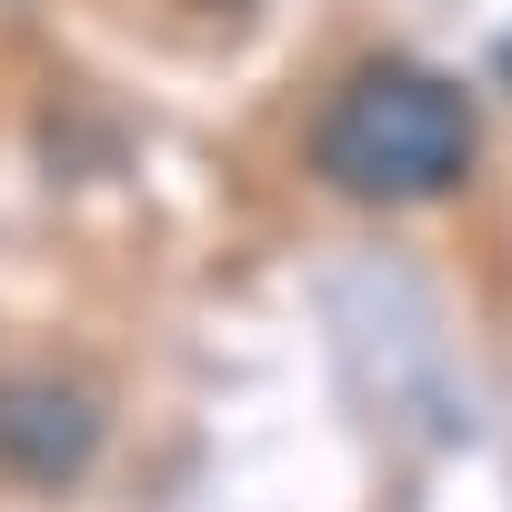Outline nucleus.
Here are the masks:
<instances>
[{
  "label": "nucleus",
  "mask_w": 512,
  "mask_h": 512,
  "mask_svg": "<svg viewBox=\"0 0 512 512\" xmlns=\"http://www.w3.org/2000/svg\"><path fill=\"white\" fill-rule=\"evenodd\" d=\"M472 161H482V111L452 71H422V61L352 71L332 91V111L312 121V171L342 201H372V211L442 201Z\"/></svg>",
  "instance_id": "f257e3e1"
},
{
  "label": "nucleus",
  "mask_w": 512,
  "mask_h": 512,
  "mask_svg": "<svg viewBox=\"0 0 512 512\" xmlns=\"http://www.w3.org/2000/svg\"><path fill=\"white\" fill-rule=\"evenodd\" d=\"M502 81H512V41H502Z\"/></svg>",
  "instance_id": "7ed1b4c3"
},
{
  "label": "nucleus",
  "mask_w": 512,
  "mask_h": 512,
  "mask_svg": "<svg viewBox=\"0 0 512 512\" xmlns=\"http://www.w3.org/2000/svg\"><path fill=\"white\" fill-rule=\"evenodd\" d=\"M101 442V402L81 382H0V462L31 482H71Z\"/></svg>",
  "instance_id": "f03ea898"
}]
</instances>
